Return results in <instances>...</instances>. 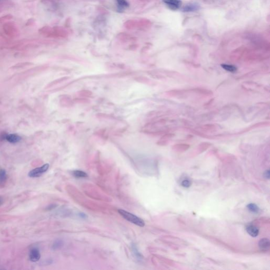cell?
<instances>
[{"instance_id":"cell-2","label":"cell","mask_w":270,"mask_h":270,"mask_svg":"<svg viewBox=\"0 0 270 270\" xmlns=\"http://www.w3.org/2000/svg\"><path fill=\"white\" fill-rule=\"evenodd\" d=\"M49 167V165L46 164L43 165L42 166L36 168L35 169L32 170L29 173L28 176L31 178H36L40 176L43 173L48 170Z\"/></svg>"},{"instance_id":"cell-12","label":"cell","mask_w":270,"mask_h":270,"mask_svg":"<svg viewBox=\"0 0 270 270\" xmlns=\"http://www.w3.org/2000/svg\"><path fill=\"white\" fill-rule=\"evenodd\" d=\"M221 67H222L225 70L232 72H235L237 70L236 67H235V66H232V65L222 64H221Z\"/></svg>"},{"instance_id":"cell-1","label":"cell","mask_w":270,"mask_h":270,"mask_svg":"<svg viewBox=\"0 0 270 270\" xmlns=\"http://www.w3.org/2000/svg\"><path fill=\"white\" fill-rule=\"evenodd\" d=\"M118 213L121 215L125 219L129 221L130 222L133 223L134 224L138 225L140 227H143L145 226V222L144 221L140 218L137 217L136 215L131 214L130 213L127 212L123 210H118Z\"/></svg>"},{"instance_id":"cell-7","label":"cell","mask_w":270,"mask_h":270,"mask_svg":"<svg viewBox=\"0 0 270 270\" xmlns=\"http://www.w3.org/2000/svg\"><path fill=\"white\" fill-rule=\"evenodd\" d=\"M246 231L247 233L252 237H256L259 235V230L258 227H256L254 225H250L247 226L246 228Z\"/></svg>"},{"instance_id":"cell-10","label":"cell","mask_w":270,"mask_h":270,"mask_svg":"<svg viewBox=\"0 0 270 270\" xmlns=\"http://www.w3.org/2000/svg\"><path fill=\"white\" fill-rule=\"evenodd\" d=\"M247 207L249 210H250L251 212L254 213H258L260 211L259 207H258V206L255 204H253V203L249 204L247 205Z\"/></svg>"},{"instance_id":"cell-8","label":"cell","mask_w":270,"mask_h":270,"mask_svg":"<svg viewBox=\"0 0 270 270\" xmlns=\"http://www.w3.org/2000/svg\"><path fill=\"white\" fill-rule=\"evenodd\" d=\"M270 241L268 238H263L260 240L259 245L261 250H268L270 247Z\"/></svg>"},{"instance_id":"cell-17","label":"cell","mask_w":270,"mask_h":270,"mask_svg":"<svg viewBox=\"0 0 270 270\" xmlns=\"http://www.w3.org/2000/svg\"><path fill=\"white\" fill-rule=\"evenodd\" d=\"M3 203V200L2 198H1V197H0V206L1 205V204Z\"/></svg>"},{"instance_id":"cell-3","label":"cell","mask_w":270,"mask_h":270,"mask_svg":"<svg viewBox=\"0 0 270 270\" xmlns=\"http://www.w3.org/2000/svg\"><path fill=\"white\" fill-rule=\"evenodd\" d=\"M163 2L172 10H176L180 8L182 2L181 0H163Z\"/></svg>"},{"instance_id":"cell-15","label":"cell","mask_w":270,"mask_h":270,"mask_svg":"<svg viewBox=\"0 0 270 270\" xmlns=\"http://www.w3.org/2000/svg\"><path fill=\"white\" fill-rule=\"evenodd\" d=\"M182 185L183 187L188 188L191 185V182L189 179H184L182 182Z\"/></svg>"},{"instance_id":"cell-13","label":"cell","mask_w":270,"mask_h":270,"mask_svg":"<svg viewBox=\"0 0 270 270\" xmlns=\"http://www.w3.org/2000/svg\"><path fill=\"white\" fill-rule=\"evenodd\" d=\"M63 242L61 240H57L52 245V249L53 250H57L60 249L63 245Z\"/></svg>"},{"instance_id":"cell-11","label":"cell","mask_w":270,"mask_h":270,"mask_svg":"<svg viewBox=\"0 0 270 270\" xmlns=\"http://www.w3.org/2000/svg\"><path fill=\"white\" fill-rule=\"evenodd\" d=\"M72 174L74 177L77 178H85L88 176L87 174L85 172H82L81 170H74L72 172Z\"/></svg>"},{"instance_id":"cell-6","label":"cell","mask_w":270,"mask_h":270,"mask_svg":"<svg viewBox=\"0 0 270 270\" xmlns=\"http://www.w3.org/2000/svg\"><path fill=\"white\" fill-rule=\"evenodd\" d=\"M5 139L9 143L14 144L20 141L21 137L16 134H9L6 135Z\"/></svg>"},{"instance_id":"cell-9","label":"cell","mask_w":270,"mask_h":270,"mask_svg":"<svg viewBox=\"0 0 270 270\" xmlns=\"http://www.w3.org/2000/svg\"><path fill=\"white\" fill-rule=\"evenodd\" d=\"M116 2L118 9L120 12L129 6V3L126 0H116Z\"/></svg>"},{"instance_id":"cell-4","label":"cell","mask_w":270,"mask_h":270,"mask_svg":"<svg viewBox=\"0 0 270 270\" xmlns=\"http://www.w3.org/2000/svg\"><path fill=\"white\" fill-rule=\"evenodd\" d=\"M40 253L38 249L33 248L32 250H31L29 258L31 262H36L40 260Z\"/></svg>"},{"instance_id":"cell-5","label":"cell","mask_w":270,"mask_h":270,"mask_svg":"<svg viewBox=\"0 0 270 270\" xmlns=\"http://www.w3.org/2000/svg\"><path fill=\"white\" fill-rule=\"evenodd\" d=\"M200 6L198 4L196 3H190L187 5H185L182 9V11L184 12H194L198 10Z\"/></svg>"},{"instance_id":"cell-16","label":"cell","mask_w":270,"mask_h":270,"mask_svg":"<svg viewBox=\"0 0 270 270\" xmlns=\"http://www.w3.org/2000/svg\"><path fill=\"white\" fill-rule=\"evenodd\" d=\"M264 177L265 178H268V179H269L270 178V171L269 170H267L264 173Z\"/></svg>"},{"instance_id":"cell-14","label":"cell","mask_w":270,"mask_h":270,"mask_svg":"<svg viewBox=\"0 0 270 270\" xmlns=\"http://www.w3.org/2000/svg\"><path fill=\"white\" fill-rule=\"evenodd\" d=\"M6 173L4 169H0V182L4 183L6 179Z\"/></svg>"}]
</instances>
